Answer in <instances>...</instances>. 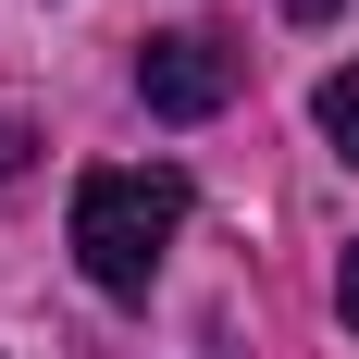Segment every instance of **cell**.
<instances>
[{"label":"cell","mask_w":359,"mask_h":359,"mask_svg":"<svg viewBox=\"0 0 359 359\" xmlns=\"http://www.w3.org/2000/svg\"><path fill=\"white\" fill-rule=\"evenodd\" d=\"M174 223H186V174L174 161H111V174H87L74 186V260H87V285L100 297H149Z\"/></svg>","instance_id":"cell-1"},{"label":"cell","mask_w":359,"mask_h":359,"mask_svg":"<svg viewBox=\"0 0 359 359\" xmlns=\"http://www.w3.org/2000/svg\"><path fill=\"white\" fill-rule=\"evenodd\" d=\"M137 100L161 111V124H211L223 100H236V50H223V37H149L137 50Z\"/></svg>","instance_id":"cell-2"},{"label":"cell","mask_w":359,"mask_h":359,"mask_svg":"<svg viewBox=\"0 0 359 359\" xmlns=\"http://www.w3.org/2000/svg\"><path fill=\"white\" fill-rule=\"evenodd\" d=\"M310 111H323V137L359 161V62H347V74H323V100H310Z\"/></svg>","instance_id":"cell-3"},{"label":"cell","mask_w":359,"mask_h":359,"mask_svg":"<svg viewBox=\"0 0 359 359\" xmlns=\"http://www.w3.org/2000/svg\"><path fill=\"white\" fill-rule=\"evenodd\" d=\"M334 310H347V334H359V236H347V260H334Z\"/></svg>","instance_id":"cell-4"},{"label":"cell","mask_w":359,"mask_h":359,"mask_svg":"<svg viewBox=\"0 0 359 359\" xmlns=\"http://www.w3.org/2000/svg\"><path fill=\"white\" fill-rule=\"evenodd\" d=\"M13 161H25V137H13V124H0V174H13Z\"/></svg>","instance_id":"cell-5"}]
</instances>
